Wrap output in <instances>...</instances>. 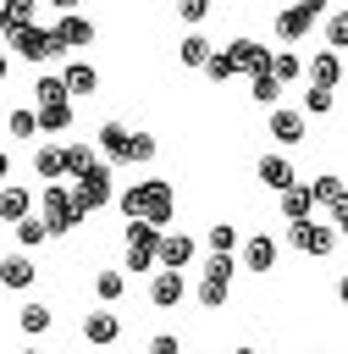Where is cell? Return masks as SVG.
I'll use <instances>...</instances> for the list:
<instances>
[{
    "mask_svg": "<svg viewBox=\"0 0 348 354\" xmlns=\"http://www.w3.org/2000/svg\"><path fill=\"white\" fill-rule=\"evenodd\" d=\"M39 221H44V232H72V227L83 221V210L72 205V188H66V183H44V194H39Z\"/></svg>",
    "mask_w": 348,
    "mask_h": 354,
    "instance_id": "obj_3",
    "label": "cell"
},
{
    "mask_svg": "<svg viewBox=\"0 0 348 354\" xmlns=\"http://www.w3.org/2000/svg\"><path fill=\"white\" fill-rule=\"evenodd\" d=\"M6 72H11V61H6V50H0V83H6Z\"/></svg>",
    "mask_w": 348,
    "mask_h": 354,
    "instance_id": "obj_45",
    "label": "cell"
},
{
    "mask_svg": "<svg viewBox=\"0 0 348 354\" xmlns=\"http://www.w3.org/2000/svg\"><path fill=\"white\" fill-rule=\"evenodd\" d=\"M0 39H6V17H0Z\"/></svg>",
    "mask_w": 348,
    "mask_h": 354,
    "instance_id": "obj_47",
    "label": "cell"
},
{
    "mask_svg": "<svg viewBox=\"0 0 348 354\" xmlns=\"http://www.w3.org/2000/svg\"><path fill=\"white\" fill-rule=\"evenodd\" d=\"M116 205H122V216L127 221H144V227H171V216H177V188L166 183V177H144V183H127L122 194H116Z\"/></svg>",
    "mask_w": 348,
    "mask_h": 354,
    "instance_id": "obj_1",
    "label": "cell"
},
{
    "mask_svg": "<svg viewBox=\"0 0 348 354\" xmlns=\"http://www.w3.org/2000/svg\"><path fill=\"white\" fill-rule=\"evenodd\" d=\"M0 183H11V155L0 149Z\"/></svg>",
    "mask_w": 348,
    "mask_h": 354,
    "instance_id": "obj_44",
    "label": "cell"
},
{
    "mask_svg": "<svg viewBox=\"0 0 348 354\" xmlns=\"http://www.w3.org/2000/svg\"><path fill=\"white\" fill-rule=\"evenodd\" d=\"M309 216H315V199H309V188H304V183L282 188V221L293 227V221H309Z\"/></svg>",
    "mask_w": 348,
    "mask_h": 354,
    "instance_id": "obj_19",
    "label": "cell"
},
{
    "mask_svg": "<svg viewBox=\"0 0 348 354\" xmlns=\"http://www.w3.org/2000/svg\"><path fill=\"white\" fill-rule=\"evenodd\" d=\"M83 337H88L94 348H110V343L122 337V321H116L110 310H94V315H83Z\"/></svg>",
    "mask_w": 348,
    "mask_h": 354,
    "instance_id": "obj_15",
    "label": "cell"
},
{
    "mask_svg": "<svg viewBox=\"0 0 348 354\" xmlns=\"http://www.w3.org/2000/svg\"><path fill=\"white\" fill-rule=\"evenodd\" d=\"M188 299V277L182 271H155L149 277V304L155 310H171V304H182Z\"/></svg>",
    "mask_w": 348,
    "mask_h": 354,
    "instance_id": "obj_10",
    "label": "cell"
},
{
    "mask_svg": "<svg viewBox=\"0 0 348 354\" xmlns=\"http://www.w3.org/2000/svg\"><path fill=\"white\" fill-rule=\"evenodd\" d=\"M94 293H99L105 304H116V299L127 293V277H122V271H94Z\"/></svg>",
    "mask_w": 348,
    "mask_h": 354,
    "instance_id": "obj_31",
    "label": "cell"
},
{
    "mask_svg": "<svg viewBox=\"0 0 348 354\" xmlns=\"http://www.w3.org/2000/svg\"><path fill=\"white\" fill-rule=\"evenodd\" d=\"M50 321H55V315H50V304H39V299H33V304H22V315H17V326H22L28 337H44V332H50Z\"/></svg>",
    "mask_w": 348,
    "mask_h": 354,
    "instance_id": "obj_26",
    "label": "cell"
},
{
    "mask_svg": "<svg viewBox=\"0 0 348 354\" xmlns=\"http://www.w3.org/2000/svg\"><path fill=\"white\" fill-rule=\"evenodd\" d=\"M304 77H309V88L337 94V83H342V55H337V50H315V61L304 66Z\"/></svg>",
    "mask_w": 348,
    "mask_h": 354,
    "instance_id": "obj_9",
    "label": "cell"
},
{
    "mask_svg": "<svg viewBox=\"0 0 348 354\" xmlns=\"http://www.w3.org/2000/svg\"><path fill=\"white\" fill-rule=\"evenodd\" d=\"M0 17H6V33L11 28H28V22H39V0H6Z\"/></svg>",
    "mask_w": 348,
    "mask_h": 354,
    "instance_id": "obj_27",
    "label": "cell"
},
{
    "mask_svg": "<svg viewBox=\"0 0 348 354\" xmlns=\"http://www.w3.org/2000/svg\"><path fill=\"white\" fill-rule=\"evenodd\" d=\"M61 83H66V100H72V94H94V88H99V72H94L88 61H72V66L61 72Z\"/></svg>",
    "mask_w": 348,
    "mask_h": 354,
    "instance_id": "obj_22",
    "label": "cell"
},
{
    "mask_svg": "<svg viewBox=\"0 0 348 354\" xmlns=\"http://www.w3.org/2000/svg\"><path fill=\"white\" fill-rule=\"evenodd\" d=\"M33 277H39V266H33L28 254H6V260H0V282H6V288H33Z\"/></svg>",
    "mask_w": 348,
    "mask_h": 354,
    "instance_id": "obj_21",
    "label": "cell"
},
{
    "mask_svg": "<svg viewBox=\"0 0 348 354\" xmlns=\"http://www.w3.org/2000/svg\"><path fill=\"white\" fill-rule=\"evenodd\" d=\"M221 55H226V66H232V72H260L271 50H265L260 39H232V44L221 50Z\"/></svg>",
    "mask_w": 348,
    "mask_h": 354,
    "instance_id": "obj_11",
    "label": "cell"
},
{
    "mask_svg": "<svg viewBox=\"0 0 348 354\" xmlns=\"http://www.w3.org/2000/svg\"><path fill=\"white\" fill-rule=\"evenodd\" d=\"M116 199V177H110V166L105 160H88L83 171H77V183H72V205L88 216V210H105Z\"/></svg>",
    "mask_w": 348,
    "mask_h": 354,
    "instance_id": "obj_2",
    "label": "cell"
},
{
    "mask_svg": "<svg viewBox=\"0 0 348 354\" xmlns=\"http://www.w3.org/2000/svg\"><path fill=\"white\" fill-rule=\"evenodd\" d=\"M155 249H160V227H144V221H127V271H155Z\"/></svg>",
    "mask_w": 348,
    "mask_h": 354,
    "instance_id": "obj_5",
    "label": "cell"
},
{
    "mask_svg": "<svg viewBox=\"0 0 348 354\" xmlns=\"http://www.w3.org/2000/svg\"><path fill=\"white\" fill-rule=\"evenodd\" d=\"M22 354H39V348H22Z\"/></svg>",
    "mask_w": 348,
    "mask_h": 354,
    "instance_id": "obj_48",
    "label": "cell"
},
{
    "mask_svg": "<svg viewBox=\"0 0 348 354\" xmlns=\"http://www.w3.org/2000/svg\"><path fill=\"white\" fill-rule=\"evenodd\" d=\"M226 293H232V282H215V277H199V288H193V299H199L204 310H221Z\"/></svg>",
    "mask_w": 348,
    "mask_h": 354,
    "instance_id": "obj_29",
    "label": "cell"
},
{
    "mask_svg": "<svg viewBox=\"0 0 348 354\" xmlns=\"http://www.w3.org/2000/svg\"><path fill=\"white\" fill-rule=\"evenodd\" d=\"M331 105H337V94H326V88H309V94H304V111H309V116H320V111H331Z\"/></svg>",
    "mask_w": 348,
    "mask_h": 354,
    "instance_id": "obj_42",
    "label": "cell"
},
{
    "mask_svg": "<svg viewBox=\"0 0 348 354\" xmlns=\"http://www.w3.org/2000/svg\"><path fill=\"white\" fill-rule=\"evenodd\" d=\"M254 100H260V105H271V111H276V100H282V83H276L265 66L254 72Z\"/></svg>",
    "mask_w": 348,
    "mask_h": 354,
    "instance_id": "obj_35",
    "label": "cell"
},
{
    "mask_svg": "<svg viewBox=\"0 0 348 354\" xmlns=\"http://www.w3.org/2000/svg\"><path fill=\"white\" fill-rule=\"evenodd\" d=\"M199 72H204L210 83H232V66H226V55H221V50H210V61H204Z\"/></svg>",
    "mask_w": 348,
    "mask_h": 354,
    "instance_id": "obj_39",
    "label": "cell"
},
{
    "mask_svg": "<svg viewBox=\"0 0 348 354\" xmlns=\"http://www.w3.org/2000/svg\"><path fill=\"white\" fill-rule=\"evenodd\" d=\"M155 149H160V144H155V133H127V160H133V166L155 160Z\"/></svg>",
    "mask_w": 348,
    "mask_h": 354,
    "instance_id": "obj_33",
    "label": "cell"
},
{
    "mask_svg": "<svg viewBox=\"0 0 348 354\" xmlns=\"http://www.w3.org/2000/svg\"><path fill=\"white\" fill-rule=\"evenodd\" d=\"M22 216H33V194H28V188H17V183H0V221H6V227H17Z\"/></svg>",
    "mask_w": 348,
    "mask_h": 354,
    "instance_id": "obj_16",
    "label": "cell"
},
{
    "mask_svg": "<svg viewBox=\"0 0 348 354\" xmlns=\"http://www.w3.org/2000/svg\"><path fill=\"white\" fill-rule=\"evenodd\" d=\"M304 188H309V199H320L326 210H331V205H342V177H337V171H320V177H315V183H304Z\"/></svg>",
    "mask_w": 348,
    "mask_h": 354,
    "instance_id": "obj_25",
    "label": "cell"
},
{
    "mask_svg": "<svg viewBox=\"0 0 348 354\" xmlns=\"http://www.w3.org/2000/svg\"><path fill=\"white\" fill-rule=\"evenodd\" d=\"M33 127H39V133H66V127H72V100H61V105H33Z\"/></svg>",
    "mask_w": 348,
    "mask_h": 354,
    "instance_id": "obj_20",
    "label": "cell"
},
{
    "mask_svg": "<svg viewBox=\"0 0 348 354\" xmlns=\"http://www.w3.org/2000/svg\"><path fill=\"white\" fill-rule=\"evenodd\" d=\"M177 17H182V22H193V28H199V22H204V17H210V0H182V6H177Z\"/></svg>",
    "mask_w": 348,
    "mask_h": 354,
    "instance_id": "obj_41",
    "label": "cell"
},
{
    "mask_svg": "<svg viewBox=\"0 0 348 354\" xmlns=\"http://www.w3.org/2000/svg\"><path fill=\"white\" fill-rule=\"evenodd\" d=\"M232 354H254V348H232Z\"/></svg>",
    "mask_w": 348,
    "mask_h": 354,
    "instance_id": "obj_46",
    "label": "cell"
},
{
    "mask_svg": "<svg viewBox=\"0 0 348 354\" xmlns=\"http://www.w3.org/2000/svg\"><path fill=\"white\" fill-rule=\"evenodd\" d=\"M293 243H298L304 254H315V260H320V254H331V249H337V227H320L315 216H309V221H293Z\"/></svg>",
    "mask_w": 348,
    "mask_h": 354,
    "instance_id": "obj_7",
    "label": "cell"
},
{
    "mask_svg": "<svg viewBox=\"0 0 348 354\" xmlns=\"http://www.w3.org/2000/svg\"><path fill=\"white\" fill-rule=\"evenodd\" d=\"M232 271H238L232 254H210V260H204V277H215V282H232Z\"/></svg>",
    "mask_w": 348,
    "mask_h": 354,
    "instance_id": "obj_40",
    "label": "cell"
},
{
    "mask_svg": "<svg viewBox=\"0 0 348 354\" xmlns=\"http://www.w3.org/2000/svg\"><path fill=\"white\" fill-rule=\"evenodd\" d=\"M254 171H260V183H265L271 194H282V188H293V183H298L287 155H260V166H254Z\"/></svg>",
    "mask_w": 348,
    "mask_h": 354,
    "instance_id": "obj_14",
    "label": "cell"
},
{
    "mask_svg": "<svg viewBox=\"0 0 348 354\" xmlns=\"http://www.w3.org/2000/svg\"><path fill=\"white\" fill-rule=\"evenodd\" d=\"M33 100H39V105H61V100H66V83H61L55 72H44V77L33 83Z\"/></svg>",
    "mask_w": 348,
    "mask_h": 354,
    "instance_id": "obj_32",
    "label": "cell"
},
{
    "mask_svg": "<svg viewBox=\"0 0 348 354\" xmlns=\"http://www.w3.org/2000/svg\"><path fill=\"white\" fill-rule=\"evenodd\" d=\"M144 354H182V337H171V332H155Z\"/></svg>",
    "mask_w": 348,
    "mask_h": 354,
    "instance_id": "obj_43",
    "label": "cell"
},
{
    "mask_svg": "<svg viewBox=\"0 0 348 354\" xmlns=\"http://www.w3.org/2000/svg\"><path fill=\"white\" fill-rule=\"evenodd\" d=\"M265 72H271V77H276L282 88H287L293 77H304V66H298V55H287V50H271V55H265Z\"/></svg>",
    "mask_w": 348,
    "mask_h": 354,
    "instance_id": "obj_23",
    "label": "cell"
},
{
    "mask_svg": "<svg viewBox=\"0 0 348 354\" xmlns=\"http://www.w3.org/2000/svg\"><path fill=\"white\" fill-rule=\"evenodd\" d=\"M210 50H215V44H210V39H204V33H188V39H182V50H177V55H182V66H204V61H210Z\"/></svg>",
    "mask_w": 348,
    "mask_h": 354,
    "instance_id": "obj_30",
    "label": "cell"
},
{
    "mask_svg": "<svg viewBox=\"0 0 348 354\" xmlns=\"http://www.w3.org/2000/svg\"><path fill=\"white\" fill-rule=\"evenodd\" d=\"M6 44H11L22 61H33V66H44V61H55V55H61V44H55L50 22H28V28H11V33H6Z\"/></svg>",
    "mask_w": 348,
    "mask_h": 354,
    "instance_id": "obj_4",
    "label": "cell"
},
{
    "mask_svg": "<svg viewBox=\"0 0 348 354\" xmlns=\"http://www.w3.org/2000/svg\"><path fill=\"white\" fill-rule=\"evenodd\" d=\"M271 138H276V144H298V138H304V111L276 105V111H271Z\"/></svg>",
    "mask_w": 348,
    "mask_h": 354,
    "instance_id": "obj_17",
    "label": "cell"
},
{
    "mask_svg": "<svg viewBox=\"0 0 348 354\" xmlns=\"http://www.w3.org/2000/svg\"><path fill=\"white\" fill-rule=\"evenodd\" d=\"M6 127H11V138H33V133H39V127H33V111H28V105H17V111L6 116Z\"/></svg>",
    "mask_w": 348,
    "mask_h": 354,
    "instance_id": "obj_38",
    "label": "cell"
},
{
    "mask_svg": "<svg viewBox=\"0 0 348 354\" xmlns=\"http://www.w3.org/2000/svg\"><path fill=\"white\" fill-rule=\"evenodd\" d=\"M33 171L44 177V183H61L66 171H61V144H39L33 149Z\"/></svg>",
    "mask_w": 348,
    "mask_h": 354,
    "instance_id": "obj_24",
    "label": "cell"
},
{
    "mask_svg": "<svg viewBox=\"0 0 348 354\" xmlns=\"http://www.w3.org/2000/svg\"><path fill=\"white\" fill-rule=\"evenodd\" d=\"M11 232H17V243H22V249H39V243H44V238H50V232H44V221H39V216H22V221H17V227H11Z\"/></svg>",
    "mask_w": 348,
    "mask_h": 354,
    "instance_id": "obj_34",
    "label": "cell"
},
{
    "mask_svg": "<svg viewBox=\"0 0 348 354\" xmlns=\"http://www.w3.org/2000/svg\"><path fill=\"white\" fill-rule=\"evenodd\" d=\"M88 160H94V149H88L83 138H66V144H61V171H66V177H77Z\"/></svg>",
    "mask_w": 348,
    "mask_h": 354,
    "instance_id": "obj_28",
    "label": "cell"
},
{
    "mask_svg": "<svg viewBox=\"0 0 348 354\" xmlns=\"http://www.w3.org/2000/svg\"><path fill=\"white\" fill-rule=\"evenodd\" d=\"M127 133H133V127H122V122H99L94 144L105 149V166H110V160H127Z\"/></svg>",
    "mask_w": 348,
    "mask_h": 354,
    "instance_id": "obj_18",
    "label": "cell"
},
{
    "mask_svg": "<svg viewBox=\"0 0 348 354\" xmlns=\"http://www.w3.org/2000/svg\"><path fill=\"white\" fill-rule=\"evenodd\" d=\"M326 39H331V50L342 55V44H348V17H342V6H337V11L326 17Z\"/></svg>",
    "mask_w": 348,
    "mask_h": 354,
    "instance_id": "obj_37",
    "label": "cell"
},
{
    "mask_svg": "<svg viewBox=\"0 0 348 354\" xmlns=\"http://www.w3.org/2000/svg\"><path fill=\"white\" fill-rule=\"evenodd\" d=\"M232 249H238V227L232 221H215L210 227V254H232Z\"/></svg>",
    "mask_w": 348,
    "mask_h": 354,
    "instance_id": "obj_36",
    "label": "cell"
},
{
    "mask_svg": "<svg viewBox=\"0 0 348 354\" xmlns=\"http://www.w3.org/2000/svg\"><path fill=\"white\" fill-rule=\"evenodd\" d=\"M276 260H282V249H276L271 232H254V238L243 243V266H249V271H276Z\"/></svg>",
    "mask_w": 348,
    "mask_h": 354,
    "instance_id": "obj_12",
    "label": "cell"
},
{
    "mask_svg": "<svg viewBox=\"0 0 348 354\" xmlns=\"http://www.w3.org/2000/svg\"><path fill=\"white\" fill-rule=\"evenodd\" d=\"M315 11L320 6H287V11H276V39H304L315 28Z\"/></svg>",
    "mask_w": 348,
    "mask_h": 354,
    "instance_id": "obj_13",
    "label": "cell"
},
{
    "mask_svg": "<svg viewBox=\"0 0 348 354\" xmlns=\"http://www.w3.org/2000/svg\"><path fill=\"white\" fill-rule=\"evenodd\" d=\"M50 33H55V44H61V50L94 44V22H88V17H77V11H61V17L50 22Z\"/></svg>",
    "mask_w": 348,
    "mask_h": 354,
    "instance_id": "obj_8",
    "label": "cell"
},
{
    "mask_svg": "<svg viewBox=\"0 0 348 354\" xmlns=\"http://www.w3.org/2000/svg\"><path fill=\"white\" fill-rule=\"evenodd\" d=\"M193 254H199V243H193L188 232H160L155 266H160V271H188V266H193Z\"/></svg>",
    "mask_w": 348,
    "mask_h": 354,
    "instance_id": "obj_6",
    "label": "cell"
}]
</instances>
